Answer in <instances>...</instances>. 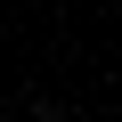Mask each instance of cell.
Masks as SVG:
<instances>
[{"label":"cell","instance_id":"cell-1","mask_svg":"<svg viewBox=\"0 0 122 122\" xmlns=\"http://www.w3.org/2000/svg\"><path fill=\"white\" fill-rule=\"evenodd\" d=\"M33 122H65V114H49V106H41V114H33Z\"/></svg>","mask_w":122,"mask_h":122}]
</instances>
